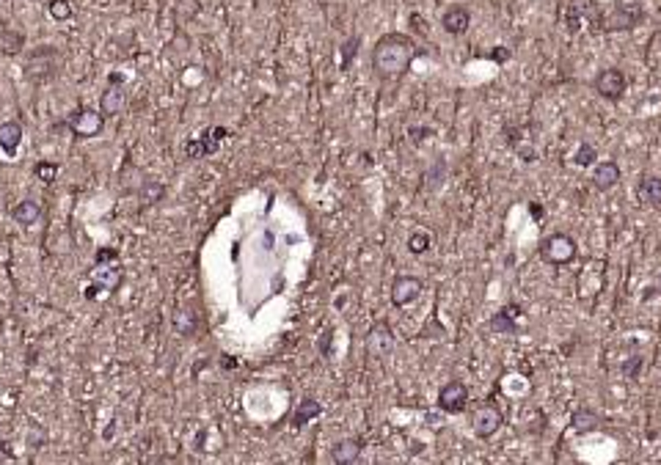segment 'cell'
I'll return each instance as SVG.
<instances>
[{"instance_id":"6da1fadb","label":"cell","mask_w":661,"mask_h":465,"mask_svg":"<svg viewBox=\"0 0 661 465\" xmlns=\"http://www.w3.org/2000/svg\"><path fill=\"white\" fill-rule=\"evenodd\" d=\"M416 56L419 47L408 33H383L372 47V72L380 80H400Z\"/></svg>"},{"instance_id":"7a4b0ae2","label":"cell","mask_w":661,"mask_h":465,"mask_svg":"<svg viewBox=\"0 0 661 465\" xmlns=\"http://www.w3.org/2000/svg\"><path fill=\"white\" fill-rule=\"evenodd\" d=\"M538 254H540V259L546 264H551V267H565V264H571L576 259L578 245H576L574 237H568V234H562V232H554V234H546V237L540 240Z\"/></svg>"},{"instance_id":"3957f363","label":"cell","mask_w":661,"mask_h":465,"mask_svg":"<svg viewBox=\"0 0 661 465\" xmlns=\"http://www.w3.org/2000/svg\"><path fill=\"white\" fill-rule=\"evenodd\" d=\"M61 72V56L56 47H39L25 61V78L30 83H50Z\"/></svg>"},{"instance_id":"277c9868","label":"cell","mask_w":661,"mask_h":465,"mask_svg":"<svg viewBox=\"0 0 661 465\" xmlns=\"http://www.w3.org/2000/svg\"><path fill=\"white\" fill-rule=\"evenodd\" d=\"M63 127L78 141H88V138H97L105 130V116H102V111H94V108H75L69 116L63 118Z\"/></svg>"},{"instance_id":"5b68a950","label":"cell","mask_w":661,"mask_h":465,"mask_svg":"<svg viewBox=\"0 0 661 465\" xmlns=\"http://www.w3.org/2000/svg\"><path fill=\"white\" fill-rule=\"evenodd\" d=\"M502 427H504V413L493 405V402H483V405L471 413V433L480 438V440L493 438Z\"/></svg>"},{"instance_id":"8992f818","label":"cell","mask_w":661,"mask_h":465,"mask_svg":"<svg viewBox=\"0 0 661 465\" xmlns=\"http://www.w3.org/2000/svg\"><path fill=\"white\" fill-rule=\"evenodd\" d=\"M595 91L604 97L606 102H620L623 97H626V88H629V78H626V72L623 69H617V66H609V69H601L598 75H595Z\"/></svg>"},{"instance_id":"52a82bcc","label":"cell","mask_w":661,"mask_h":465,"mask_svg":"<svg viewBox=\"0 0 661 465\" xmlns=\"http://www.w3.org/2000/svg\"><path fill=\"white\" fill-rule=\"evenodd\" d=\"M642 20V8L636 3H617L604 17V33H629Z\"/></svg>"},{"instance_id":"ba28073f","label":"cell","mask_w":661,"mask_h":465,"mask_svg":"<svg viewBox=\"0 0 661 465\" xmlns=\"http://www.w3.org/2000/svg\"><path fill=\"white\" fill-rule=\"evenodd\" d=\"M466 405H468V388H466V383L449 380V383L441 385V391H438V410L441 413L458 416V413L466 410Z\"/></svg>"},{"instance_id":"9c48e42d","label":"cell","mask_w":661,"mask_h":465,"mask_svg":"<svg viewBox=\"0 0 661 465\" xmlns=\"http://www.w3.org/2000/svg\"><path fill=\"white\" fill-rule=\"evenodd\" d=\"M422 290H425V284H422V278H416V275H397L394 281H392V303L397 306V309H405V306H411L413 300H419V294H422Z\"/></svg>"},{"instance_id":"30bf717a","label":"cell","mask_w":661,"mask_h":465,"mask_svg":"<svg viewBox=\"0 0 661 465\" xmlns=\"http://www.w3.org/2000/svg\"><path fill=\"white\" fill-rule=\"evenodd\" d=\"M229 135V130H224V127H212V130H207L202 138H196V141H190V144L185 146V154L190 157V160H202V157H210V154H215L218 149H221V141Z\"/></svg>"},{"instance_id":"8fae6325","label":"cell","mask_w":661,"mask_h":465,"mask_svg":"<svg viewBox=\"0 0 661 465\" xmlns=\"http://www.w3.org/2000/svg\"><path fill=\"white\" fill-rule=\"evenodd\" d=\"M364 347H367V355H372V358H386V355L394 349V333H392V328H389L386 322L372 325V330H370L367 339H364Z\"/></svg>"},{"instance_id":"7c38bea8","label":"cell","mask_w":661,"mask_h":465,"mask_svg":"<svg viewBox=\"0 0 661 465\" xmlns=\"http://www.w3.org/2000/svg\"><path fill=\"white\" fill-rule=\"evenodd\" d=\"M471 25V8L463 6V3H452L444 8L441 14V28L447 30L449 36H463Z\"/></svg>"},{"instance_id":"4fadbf2b","label":"cell","mask_w":661,"mask_h":465,"mask_svg":"<svg viewBox=\"0 0 661 465\" xmlns=\"http://www.w3.org/2000/svg\"><path fill=\"white\" fill-rule=\"evenodd\" d=\"M361 452H364V438H342L331 446V460L336 465H353L361 460Z\"/></svg>"},{"instance_id":"5bb4252c","label":"cell","mask_w":661,"mask_h":465,"mask_svg":"<svg viewBox=\"0 0 661 465\" xmlns=\"http://www.w3.org/2000/svg\"><path fill=\"white\" fill-rule=\"evenodd\" d=\"M604 424H606L604 416H601L598 410H593V407H578V410H574V416H571V427H574V433H578V435L598 433Z\"/></svg>"},{"instance_id":"9a60e30c","label":"cell","mask_w":661,"mask_h":465,"mask_svg":"<svg viewBox=\"0 0 661 465\" xmlns=\"http://www.w3.org/2000/svg\"><path fill=\"white\" fill-rule=\"evenodd\" d=\"M636 199L645 206H659L661 204V176L642 174L636 182Z\"/></svg>"},{"instance_id":"2e32d148","label":"cell","mask_w":661,"mask_h":465,"mask_svg":"<svg viewBox=\"0 0 661 465\" xmlns=\"http://www.w3.org/2000/svg\"><path fill=\"white\" fill-rule=\"evenodd\" d=\"M25 47V33L8 25H0V58H14Z\"/></svg>"},{"instance_id":"e0dca14e","label":"cell","mask_w":661,"mask_h":465,"mask_svg":"<svg viewBox=\"0 0 661 465\" xmlns=\"http://www.w3.org/2000/svg\"><path fill=\"white\" fill-rule=\"evenodd\" d=\"M620 166L614 163V160H604V163H598L595 166V171H593V185H595V190H601V193H606V190H612L617 182H620Z\"/></svg>"},{"instance_id":"ac0fdd59","label":"cell","mask_w":661,"mask_h":465,"mask_svg":"<svg viewBox=\"0 0 661 465\" xmlns=\"http://www.w3.org/2000/svg\"><path fill=\"white\" fill-rule=\"evenodd\" d=\"M124 102H127L124 88L111 83V86L102 91V97H99V111H102V116L105 118H111V116H116V113H121V111H124Z\"/></svg>"},{"instance_id":"d6986e66","label":"cell","mask_w":661,"mask_h":465,"mask_svg":"<svg viewBox=\"0 0 661 465\" xmlns=\"http://www.w3.org/2000/svg\"><path fill=\"white\" fill-rule=\"evenodd\" d=\"M23 144V124L20 121H3L0 124V149L6 154H17V149Z\"/></svg>"},{"instance_id":"ffe728a7","label":"cell","mask_w":661,"mask_h":465,"mask_svg":"<svg viewBox=\"0 0 661 465\" xmlns=\"http://www.w3.org/2000/svg\"><path fill=\"white\" fill-rule=\"evenodd\" d=\"M320 413H322V405L317 402L315 397H303L298 410L292 413V427H295V430H303L309 421H315Z\"/></svg>"},{"instance_id":"44dd1931","label":"cell","mask_w":661,"mask_h":465,"mask_svg":"<svg viewBox=\"0 0 661 465\" xmlns=\"http://www.w3.org/2000/svg\"><path fill=\"white\" fill-rule=\"evenodd\" d=\"M11 218L23 226H33L39 218H42V204L36 199H23L17 206H11Z\"/></svg>"},{"instance_id":"7402d4cb","label":"cell","mask_w":661,"mask_h":465,"mask_svg":"<svg viewBox=\"0 0 661 465\" xmlns=\"http://www.w3.org/2000/svg\"><path fill=\"white\" fill-rule=\"evenodd\" d=\"M516 314H518L516 306H504L502 311H496V314L488 320V328L493 330V333H516L518 330Z\"/></svg>"},{"instance_id":"603a6c76","label":"cell","mask_w":661,"mask_h":465,"mask_svg":"<svg viewBox=\"0 0 661 465\" xmlns=\"http://www.w3.org/2000/svg\"><path fill=\"white\" fill-rule=\"evenodd\" d=\"M199 14H202V3L199 0H176L174 3V20H176V25L193 23Z\"/></svg>"},{"instance_id":"cb8c5ba5","label":"cell","mask_w":661,"mask_h":465,"mask_svg":"<svg viewBox=\"0 0 661 465\" xmlns=\"http://www.w3.org/2000/svg\"><path fill=\"white\" fill-rule=\"evenodd\" d=\"M94 281L99 284V290H108V292H116L119 290V284L124 281V273H121V267H102L99 264V270L94 273Z\"/></svg>"},{"instance_id":"d4e9b609","label":"cell","mask_w":661,"mask_h":465,"mask_svg":"<svg viewBox=\"0 0 661 465\" xmlns=\"http://www.w3.org/2000/svg\"><path fill=\"white\" fill-rule=\"evenodd\" d=\"M574 163L578 166V168H590V166H595V163H598V151H595V146L590 144V141H581L578 149L574 151Z\"/></svg>"},{"instance_id":"484cf974","label":"cell","mask_w":661,"mask_h":465,"mask_svg":"<svg viewBox=\"0 0 661 465\" xmlns=\"http://www.w3.org/2000/svg\"><path fill=\"white\" fill-rule=\"evenodd\" d=\"M47 14L56 20V23H66L75 17V8L69 0H47Z\"/></svg>"},{"instance_id":"4316f807","label":"cell","mask_w":661,"mask_h":465,"mask_svg":"<svg viewBox=\"0 0 661 465\" xmlns=\"http://www.w3.org/2000/svg\"><path fill=\"white\" fill-rule=\"evenodd\" d=\"M358 47H361V36H358V33L347 36L345 42H342V61H339V66H342V69H350V63H353L356 56H358Z\"/></svg>"},{"instance_id":"83f0119b","label":"cell","mask_w":661,"mask_h":465,"mask_svg":"<svg viewBox=\"0 0 661 465\" xmlns=\"http://www.w3.org/2000/svg\"><path fill=\"white\" fill-rule=\"evenodd\" d=\"M408 251H411L413 256H422V254H427V251H430V234H427V232H413L411 237H408Z\"/></svg>"},{"instance_id":"f1b7e54d","label":"cell","mask_w":661,"mask_h":465,"mask_svg":"<svg viewBox=\"0 0 661 465\" xmlns=\"http://www.w3.org/2000/svg\"><path fill=\"white\" fill-rule=\"evenodd\" d=\"M33 176H36V179H42L44 185H50V182L58 176V166L56 163H50V160H42V163H36V166H33Z\"/></svg>"},{"instance_id":"f546056e","label":"cell","mask_w":661,"mask_h":465,"mask_svg":"<svg viewBox=\"0 0 661 465\" xmlns=\"http://www.w3.org/2000/svg\"><path fill=\"white\" fill-rule=\"evenodd\" d=\"M642 366H645V358H642V355H631V358H626V361L620 364V372H623L626 378L636 380L642 375Z\"/></svg>"},{"instance_id":"4dcf8cb0","label":"cell","mask_w":661,"mask_h":465,"mask_svg":"<svg viewBox=\"0 0 661 465\" xmlns=\"http://www.w3.org/2000/svg\"><path fill=\"white\" fill-rule=\"evenodd\" d=\"M174 328H176L179 333H196V317L188 314V322H185V311H176V314H174Z\"/></svg>"},{"instance_id":"1f68e13d","label":"cell","mask_w":661,"mask_h":465,"mask_svg":"<svg viewBox=\"0 0 661 465\" xmlns=\"http://www.w3.org/2000/svg\"><path fill=\"white\" fill-rule=\"evenodd\" d=\"M160 196H163V185H157V182H149V185L141 187V202H144V206L154 204Z\"/></svg>"},{"instance_id":"d6a6232c","label":"cell","mask_w":661,"mask_h":465,"mask_svg":"<svg viewBox=\"0 0 661 465\" xmlns=\"http://www.w3.org/2000/svg\"><path fill=\"white\" fill-rule=\"evenodd\" d=\"M119 259V254H116L114 248H102L97 256H94V262L97 264H108V262H116Z\"/></svg>"},{"instance_id":"836d02e7","label":"cell","mask_w":661,"mask_h":465,"mask_svg":"<svg viewBox=\"0 0 661 465\" xmlns=\"http://www.w3.org/2000/svg\"><path fill=\"white\" fill-rule=\"evenodd\" d=\"M331 336H334V330H325V333H322V339H320V352H322L325 358L331 355Z\"/></svg>"},{"instance_id":"e575fe53","label":"cell","mask_w":661,"mask_h":465,"mask_svg":"<svg viewBox=\"0 0 661 465\" xmlns=\"http://www.w3.org/2000/svg\"><path fill=\"white\" fill-rule=\"evenodd\" d=\"M408 135H411V138H427V135H432V130H416V127H411Z\"/></svg>"},{"instance_id":"d590c367","label":"cell","mask_w":661,"mask_h":465,"mask_svg":"<svg viewBox=\"0 0 661 465\" xmlns=\"http://www.w3.org/2000/svg\"><path fill=\"white\" fill-rule=\"evenodd\" d=\"M529 212H532V218H535V221H540V218H543V206H540L538 202L529 204Z\"/></svg>"},{"instance_id":"8d00e7d4","label":"cell","mask_w":661,"mask_h":465,"mask_svg":"<svg viewBox=\"0 0 661 465\" xmlns=\"http://www.w3.org/2000/svg\"><path fill=\"white\" fill-rule=\"evenodd\" d=\"M490 58H493V61H504V58H510V50H504V47H496Z\"/></svg>"},{"instance_id":"74e56055","label":"cell","mask_w":661,"mask_h":465,"mask_svg":"<svg viewBox=\"0 0 661 465\" xmlns=\"http://www.w3.org/2000/svg\"><path fill=\"white\" fill-rule=\"evenodd\" d=\"M111 83H114V86H121V83H124V75H119V72H111Z\"/></svg>"},{"instance_id":"f35d334b","label":"cell","mask_w":661,"mask_h":465,"mask_svg":"<svg viewBox=\"0 0 661 465\" xmlns=\"http://www.w3.org/2000/svg\"><path fill=\"white\" fill-rule=\"evenodd\" d=\"M659 290H661V278H659Z\"/></svg>"}]
</instances>
